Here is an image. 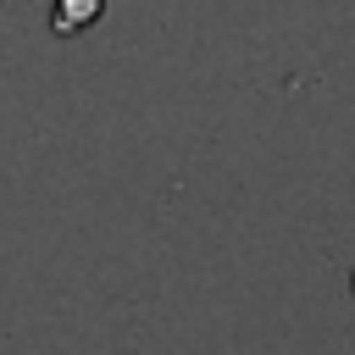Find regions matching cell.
Here are the masks:
<instances>
[{"label":"cell","mask_w":355,"mask_h":355,"mask_svg":"<svg viewBox=\"0 0 355 355\" xmlns=\"http://www.w3.org/2000/svg\"><path fill=\"white\" fill-rule=\"evenodd\" d=\"M100 11H105V0H55L50 22H55V33H83L89 22H100Z\"/></svg>","instance_id":"cell-1"}]
</instances>
